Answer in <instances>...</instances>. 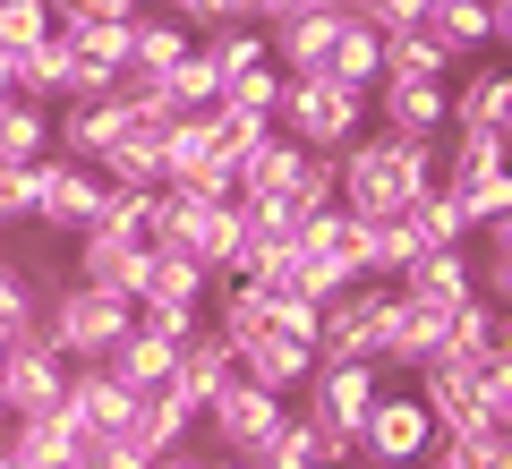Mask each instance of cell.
Returning a JSON list of instances; mask_svg holds the SVG:
<instances>
[{"label":"cell","instance_id":"cell-38","mask_svg":"<svg viewBox=\"0 0 512 469\" xmlns=\"http://www.w3.org/2000/svg\"><path fill=\"white\" fill-rule=\"evenodd\" d=\"M26 222H35V163H0V239H18Z\"/></svg>","mask_w":512,"mask_h":469},{"label":"cell","instance_id":"cell-21","mask_svg":"<svg viewBox=\"0 0 512 469\" xmlns=\"http://www.w3.org/2000/svg\"><path fill=\"white\" fill-rule=\"evenodd\" d=\"M94 180H103V188H146V197H154V188H163V128L137 120L103 163H94Z\"/></svg>","mask_w":512,"mask_h":469},{"label":"cell","instance_id":"cell-49","mask_svg":"<svg viewBox=\"0 0 512 469\" xmlns=\"http://www.w3.org/2000/svg\"><path fill=\"white\" fill-rule=\"evenodd\" d=\"M0 418H9V410H0Z\"/></svg>","mask_w":512,"mask_h":469},{"label":"cell","instance_id":"cell-6","mask_svg":"<svg viewBox=\"0 0 512 469\" xmlns=\"http://www.w3.org/2000/svg\"><path fill=\"white\" fill-rule=\"evenodd\" d=\"M60 393H69V359H60L43 333H18V342L0 350V410H9V418L60 410Z\"/></svg>","mask_w":512,"mask_h":469},{"label":"cell","instance_id":"cell-27","mask_svg":"<svg viewBox=\"0 0 512 469\" xmlns=\"http://www.w3.org/2000/svg\"><path fill=\"white\" fill-rule=\"evenodd\" d=\"M402 231H410V248H470V214H461V197H444V188H427V197L419 205H410V214H402Z\"/></svg>","mask_w":512,"mask_h":469},{"label":"cell","instance_id":"cell-5","mask_svg":"<svg viewBox=\"0 0 512 469\" xmlns=\"http://www.w3.org/2000/svg\"><path fill=\"white\" fill-rule=\"evenodd\" d=\"M427 452H436V427H427V410L410 393H393L384 384L376 410L359 418V469H419Z\"/></svg>","mask_w":512,"mask_h":469},{"label":"cell","instance_id":"cell-22","mask_svg":"<svg viewBox=\"0 0 512 469\" xmlns=\"http://www.w3.org/2000/svg\"><path fill=\"white\" fill-rule=\"evenodd\" d=\"M427 35H436L444 52H453V69H461V60H478L495 43V0H436V9H427Z\"/></svg>","mask_w":512,"mask_h":469},{"label":"cell","instance_id":"cell-20","mask_svg":"<svg viewBox=\"0 0 512 469\" xmlns=\"http://www.w3.org/2000/svg\"><path fill=\"white\" fill-rule=\"evenodd\" d=\"M205 273L188 265V256H171V248H154V265H146V290H137V316H171V307H188V316H205Z\"/></svg>","mask_w":512,"mask_h":469},{"label":"cell","instance_id":"cell-4","mask_svg":"<svg viewBox=\"0 0 512 469\" xmlns=\"http://www.w3.org/2000/svg\"><path fill=\"white\" fill-rule=\"evenodd\" d=\"M291 418V401H274V393H256V384H222L214 401L197 410V435L214 444V461H248L265 435Z\"/></svg>","mask_w":512,"mask_h":469},{"label":"cell","instance_id":"cell-1","mask_svg":"<svg viewBox=\"0 0 512 469\" xmlns=\"http://www.w3.org/2000/svg\"><path fill=\"white\" fill-rule=\"evenodd\" d=\"M436 188V145L419 137H350L342 154H333V205H342L350 222H402L410 205Z\"/></svg>","mask_w":512,"mask_h":469},{"label":"cell","instance_id":"cell-13","mask_svg":"<svg viewBox=\"0 0 512 469\" xmlns=\"http://www.w3.org/2000/svg\"><path fill=\"white\" fill-rule=\"evenodd\" d=\"M393 290H402L410 307H427V316L470 307V299H478V290H470V248H427V256H410V265L393 273Z\"/></svg>","mask_w":512,"mask_h":469},{"label":"cell","instance_id":"cell-40","mask_svg":"<svg viewBox=\"0 0 512 469\" xmlns=\"http://www.w3.org/2000/svg\"><path fill=\"white\" fill-rule=\"evenodd\" d=\"M248 469H316V461H308V427H299V418H282V427L248 452Z\"/></svg>","mask_w":512,"mask_h":469},{"label":"cell","instance_id":"cell-19","mask_svg":"<svg viewBox=\"0 0 512 469\" xmlns=\"http://www.w3.org/2000/svg\"><path fill=\"white\" fill-rule=\"evenodd\" d=\"M171 384H180V393L205 410V401H214L222 384H239V350L222 342V333H205V325H197V333L180 342V367H171Z\"/></svg>","mask_w":512,"mask_h":469},{"label":"cell","instance_id":"cell-25","mask_svg":"<svg viewBox=\"0 0 512 469\" xmlns=\"http://www.w3.org/2000/svg\"><path fill=\"white\" fill-rule=\"evenodd\" d=\"M384 77H419V86H453V52H444L427 26H402V35H384ZM376 77V86H384Z\"/></svg>","mask_w":512,"mask_h":469},{"label":"cell","instance_id":"cell-47","mask_svg":"<svg viewBox=\"0 0 512 469\" xmlns=\"http://www.w3.org/2000/svg\"><path fill=\"white\" fill-rule=\"evenodd\" d=\"M214 469H248V461H214Z\"/></svg>","mask_w":512,"mask_h":469},{"label":"cell","instance_id":"cell-39","mask_svg":"<svg viewBox=\"0 0 512 469\" xmlns=\"http://www.w3.org/2000/svg\"><path fill=\"white\" fill-rule=\"evenodd\" d=\"M222 103H231V111H256V120H274V103H282V69L265 60V69L231 77V86H222Z\"/></svg>","mask_w":512,"mask_h":469},{"label":"cell","instance_id":"cell-8","mask_svg":"<svg viewBox=\"0 0 512 469\" xmlns=\"http://www.w3.org/2000/svg\"><path fill=\"white\" fill-rule=\"evenodd\" d=\"M60 418L77 427V444H103V435H120V427H137V393L128 384H111L103 367H69V393H60Z\"/></svg>","mask_w":512,"mask_h":469},{"label":"cell","instance_id":"cell-31","mask_svg":"<svg viewBox=\"0 0 512 469\" xmlns=\"http://www.w3.org/2000/svg\"><path fill=\"white\" fill-rule=\"evenodd\" d=\"M86 231L94 239H137V248H154V197H146V188H103V205H94Z\"/></svg>","mask_w":512,"mask_h":469},{"label":"cell","instance_id":"cell-34","mask_svg":"<svg viewBox=\"0 0 512 469\" xmlns=\"http://www.w3.org/2000/svg\"><path fill=\"white\" fill-rule=\"evenodd\" d=\"M52 43V0H0V52L26 60Z\"/></svg>","mask_w":512,"mask_h":469},{"label":"cell","instance_id":"cell-26","mask_svg":"<svg viewBox=\"0 0 512 469\" xmlns=\"http://www.w3.org/2000/svg\"><path fill=\"white\" fill-rule=\"evenodd\" d=\"M137 435H146L154 452H188V444H197V401H188L180 384L146 393V401H137Z\"/></svg>","mask_w":512,"mask_h":469},{"label":"cell","instance_id":"cell-46","mask_svg":"<svg viewBox=\"0 0 512 469\" xmlns=\"http://www.w3.org/2000/svg\"><path fill=\"white\" fill-rule=\"evenodd\" d=\"M282 9H342V0H274V18H282Z\"/></svg>","mask_w":512,"mask_h":469},{"label":"cell","instance_id":"cell-32","mask_svg":"<svg viewBox=\"0 0 512 469\" xmlns=\"http://www.w3.org/2000/svg\"><path fill=\"white\" fill-rule=\"evenodd\" d=\"M35 316H43V290H35V273H26L18 256H0V350L18 342V333H35Z\"/></svg>","mask_w":512,"mask_h":469},{"label":"cell","instance_id":"cell-11","mask_svg":"<svg viewBox=\"0 0 512 469\" xmlns=\"http://www.w3.org/2000/svg\"><path fill=\"white\" fill-rule=\"evenodd\" d=\"M333 35H342V9H282V18H265V60L282 77H316Z\"/></svg>","mask_w":512,"mask_h":469},{"label":"cell","instance_id":"cell-36","mask_svg":"<svg viewBox=\"0 0 512 469\" xmlns=\"http://www.w3.org/2000/svg\"><path fill=\"white\" fill-rule=\"evenodd\" d=\"M299 427H308V461L316 469H359V427H333V418H308V410H291Z\"/></svg>","mask_w":512,"mask_h":469},{"label":"cell","instance_id":"cell-42","mask_svg":"<svg viewBox=\"0 0 512 469\" xmlns=\"http://www.w3.org/2000/svg\"><path fill=\"white\" fill-rule=\"evenodd\" d=\"M316 316H325L316 299H282V290H274V316H265V333H282V342H308V350H316Z\"/></svg>","mask_w":512,"mask_h":469},{"label":"cell","instance_id":"cell-7","mask_svg":"<svg viewBox=\"0 0 512 469\" xmlns=\"http://www.w3.org/2000/svg\"><path fill=\"white\" fill-rule=\"evenodd\" d=\"M94 205H103V180H94L86 163H60V154H43V163H35V222H26V231L86 239Z\"/></svg>","mask_w":512,"mask_h":469},{"label":"cell","instance_id":"cell-43","mask_svg":"<svg viewBox=\"0 0 512 469\" xmlns=\"http://www.w3.org/2000/svg\"><path fill=\"white\" fill-rule=\"evenodd\" d=\"M222 18H231V26H265V18H274V0H222Z\"/></svg>","mask_w":512,"mask_h":469},{"label":"cell","instance_id":"cell-3","mask_svg":"<svg viewBox=\"0 0 512 469\" xmlns=\"http://www.w3.org/2000/svg\"><path fill=\"white\" fill-rule=\"evenodd\" d=\"M274 128L308 154H342L350 137H367V94L333 86L325 69L316 77H282V103H274Z\"/></svg>","mask_w":512,"mask_h":469},{"label":"cell","instance_id":"cell-17","mask_svg":"<svg viewBox=\"0 0 512 469\" xmlns=\"http://www.w3.org/2000/svg\"><path fill=\"white\" fill-rule=\"evenodd\" d=\"M171 367H180V342H163V333H146V325H128V342L103 359V376L128 384V393L146 401V393H163V384H171Z\"/></svg>","mask_w":512,"mask_h":469},{"label":"cell","instance_id":"cell-2","mask_svg":"<svg viewBox=\"0 0 512 469\" xmlns=\"http://www.w3.org/2000/svg\"><path fill=\"white\" fill-rule=\"evenodd\" d=\"M128 325H137V307H128V299H103V290H86V282H60L52 299H43V316H35V333H43L69 367H103L111 350L128 342Z\"/></svg>","mask_w":512,"mask_h":469},{"label":"cell","instance_id":"cell-41","mask_svg":"<svg viewBox=\"0 0 512 469\" xmlns=\"http://www.w3.org/2000/svg\"><path fill=\"white\" fill-rule=\"evenodd\" d=\"M154 461H163V452H154V444H146V435H137V427L103 435V444L86 452V469H154Z\"/></svg>","mask_w":512,"mask_h":469},{"label":"cell","instance_id":"cell-29","mask_svg":"<svg viewBox=\"0 0 512 469\" xmlns=\"http://www.w3.org/2000/svg\"><path fill=\"white\" fill-rule=\"evenodd\" d=\"M487 350H504V307H487V299L453 307V316H444V359L470 367V359H487Z\"/></svg>","mask_w":512,"mask_h":469},{"label":"cell","instance_id":"cell-45","mask_svg":"<svg viewBox=\"0 0 512 469\" xmlns=\"http://www.w3.org/2000/svg\"><path fill=\"white\" fill-rule=\"evenodd\" d=\"M0 103H18V69H9V52H0Z\"/></svg>","mask_w":512,"mask_h":469},{"label":"cell","instance_id":"cell-16","mask_svg":"<svg viewBox=\"0 0 512 469\" xmlns=\"http://www.w3.org/2000/svg\"><path fill=\"white\" fill-rule=\"evenodd\" d=\"M316 376V350L308 342H282V333H256V342H239V384H256V393L274 401H299Z\"/></svg>","mask_w":512,"mask_h":469},{"label":"cell","instance_id":"cell-23","mask_svg":"<svg viewBox=\"0 0 512 469\" xmlns=\"http://www.w3.org/2000/svg\"><path fill=\"white\" fill-rule=\"evenodd\" d=\"M325 77H333V86H350V94H376L384 35H376V26H359V18H342V35H333V52H325Z\"/></svg>","mask_w":512,"mask_h":469},{"label":"cell","instance_id":"cell-44","mask_svg":"<svg viewBox=\"0 0 512 469\" xmlns=\"http://www.w3.org/2000/svg\"><path fill=\"white\" fill-rule=\"evenodd\" d=\"M154 469H214V452H197V444H188V452H163Z\"/></svg>","mask_w":512,"mask_h":469},{"label":"cell","instance_id":"cell-14","mask_svg":"<svg viewBox=\"0 0 512 469\" xmlns=\"http://www.w3.org/2000/svg\"><path fill=\"white\" fill-rule=\"evenodd\" d=\"M376 393H384V367L376 359H350V367H316L308 393H299V410L333 418V427H359V418L376 410Z\"/></svg>","mask_w":512,"mask_h":469},{"label":"cell","instance_id":"cell-10","mask_svg":"<svg viewBox=\"0 0 512 469\" xmlns=\"http://www.w3.org/2000/svg\"><path fill=\"white\" fill-rule=\"evenodd\" d=\"M128 128H137V111L128 103H111V94H94V103H69V111H52V154L60 163H103L111 145L128 137Z\"/></svg>","mask_w":512,"mask_h":469},{"label":"cell","instance_id":"cell-33","mask_svg":"<svg viewBox=\"0 0 512 469\" xmlns=\"http://www.w3.org/2000/svg\"><path fill=\"white\" fill-rule=\"evenodd\" d=\"M197 52L222 69V86L248 69H265V26H214V35H197Z\"/></svg>","mask_w":512,"mask_h":469},{"label":"cell","instance_id":"cell-15","mask_svg":"<svg viewBox=\"0 0 512 469\" xmlns=\"http://www.w3.org/2000/svg\"><path fill=\"white\" fill-rule=\"evenodd\" d=\"M367 120H376L384 137H419V145H436V137H444V86H419V77H384V86L367 94Z\"/></svg>","mask_w":512,"mask_h":469},{"label":"cell","instance_id":"cell-12","mask_svg":"<svg viewBox=\"0 0 512 469\" xmlns=\"http://www.w3.org/2000/svg\"><path fill=\"white\" fill-rule=\"evenodd\" d=\"M0 461L9 469H86V444L60 410L43 418H0Z\"/></svg>","mask_w":512,"mask_h":469},{"label":"cell","instance_id":"cell-28","mask_svg":"<svg viewBox=\"0 0 512 469\" xmlns=\"http://www.w3.org/2000/svg\"><path fill=\"white\" fill-rule=\"evenodd\" d=\"M60 43H69V60L94 77V86H111V77L128 69V18H111V26H60Z\"/></svg>","mask_w":512,"mask_h":469},{"label":"cell","instance_id":"cell-30","mask_svg":"<svg viewBox=\"0 0 512 469\" xmlns=\"http://www.w3.org/2000/svg\"><path fill=\"white\" fill-rule=\"evenodd\" d=\"M43 154H52V111H43V103H26V94H18V103H0V163H43Z\"/></svg>","mask_w":512,"mask_h":469},{"label":"cell","instance_id":"cell-37","mask_svg":"<svg viewBox=\"0 0 512 469\" xmlns=\"http://www.w3.org/2000/svg\"><path fill=\"white\" fill-rule=\"evenodd\" d=\"M461 214H470V231H487V222H512V171H487V180L453 188Z\"/></svg>","mask_w":512,"mask_h":469},{"label":"cell","instance_id":"cell-24","mask_svg":"<svg viewBox=\"0 0 512 469\" xmlns=\"http://www.w3.org/2000/svg\"><path fill=\"white\" fill-rule=\"evenodd\" d=\"M188 26H171L163 9H137V18H128V77H163L171 60H188Z\"/></svg>","mask_w":512,"mask_h":469},{"label":"cell","instance_id":"cell-9","mask_svg":"<svg viewBox=\"0 0 512 469\" xmlns=\"http://www.w3.org/2000/svg\"><path fill=\"white\" fill-rule=\"evenodd\" d=\"M146 265H154V248H137V239H69V282H86V290H103V299H128L137 307V290H146Z\"/></svg>","mask_w":512,"mask_h":469},{"label":"cell","instance_id":"cell-35","mask_svg":"<svg viewBox=\"0 0 512 469\" xmlns=\"http://www.w3.org/2000/svg\"><path fill=\"white\" fill-rule=\"evenodd\" d=\"M470 401H478V418H495V427L512 418V350H487V359H470Z\"/></svg>","mask_w":512,"mask_h":469},{"label":"cell","instance_id":"cell-48","mask_svg":"<svg viewBox=\"0 0 512 469\" xmlns=\"http://www.w3.org/2000/svg\"><path fill=\"white\" fill-rule=\"evenodd\" d=\"M128 9H154V0H128Z\"/></svg>","mask_w":512,"mask_h":469},{"label":"cell","instance_id":"cell-18","mask_svg":"<svg viewBox=\"0 0 512 469\" xmlns=\"http://www.w3.org/2000/svg\"><path fill=\"white\" fill-rule=\"evenodd\" d=\"M512 120V77L504 69H470L461 86H444V128H495Z\"/></svg>","mask_w":512,"mask_h":469}]
</instances>
